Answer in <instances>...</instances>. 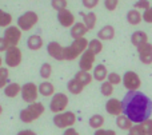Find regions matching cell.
Returning <instances> with one entry per match:
<instances>
[{
  "mask_svg": "<svg viewBox=\"0 0 152 135\" xmlns=\"http://www.w3.org/2000/svg\"><path fill=\"white\" fill-rule=\"evenodd\" d=\"M123 115L132 123H143L152 114V101L140 91H128L121 101Z\"/></svg>",
  "mask_w": 152,
  "mask_h": 135,
  "instance_id": "1",
  "label": "cell"
},
{
  "mask_svg": "<svg viewBox=\"0 0 152 135\" xmlns=\"http://www.w3.org/2000/svg\"><path fill=\"white\" fill-rule=\"evenodd\" d=\"M45 109H44V104L39 103V102H35V103H31L23 109L19 114V118L23 123H32L35 122L36 119H39L43 114H44Z\"/></svg>",
  "mask_w": 152,
  "mask_h": 135,
  "instance_id": "2",
  "label": "cell"
},
{
  "mask_svg": "<svg viewBox=\"0 0 152 135\" xmlns=\"http://www.w3.org/2000/svg\"><path fill=\"white\" fill-rule=\"evenodd\" d=\"M88 48V39L86 37H80V39H75L72 44L64 47V59L66 60H75L76 58L83 55L84 51Z\"/></svg>",
  "mask_w": 152,
  "mask_h": 135,
  "instance_id": "3",
  "label": "cell"
},
{
  "mask_svg": "<svg viewBox=\"0 0 152 135\" xmlns=\"http://www.w3.org/2000/svg\"><path fill=\"white\" fill-rule=\"evenodd\" d=\"M76 122V115L72 111H64L60 114H56L53 117V125L58 128H69L75 125Z\"/></svg>",
  "mask_w": 152,
  "mask_h": 135,
  "instance_id": "4",
  "label": "cell"
},
{
  "mask_svg": "<svg viewBox=\"0 0 152 135\" xmlns=\"http://www.w3.org/2000/svg\"><path fill=\"white\" fill-rule=\"evenodd\" d=\"M39 21V16L34 11H27L18 18V27L21 31H29Z\"/></svg>",
  "mask_w": 152,
  "mask_h": 135,
  "instance_id": "5",
  "label": "cell"
},
{
  "mask_svg": "<svg viewBox=\"0 0 152 135\" xmlns=\"http://www.w3.org/2000/svg\"><path fill=\"white\" fill-rule=\"evenodd\" d=\"M23 59V54H21L19 47H8V50L5 51L4 55V63L7 64V67L10 68H15L21 63Z\"/></svg>",
  "mask_w": 152,
  "mask_h": 135,
  "instance_id": "6",
  "label": "cell"
},
{
  "mask_svg": "<svg viewBox=\"0 0 152 135\" xmlns=\"http://www.w3.org/2000/svg\"><path fill=\"white\" fill-rule=\"evenodd\" d=\"M21 99H23L26 103L31 104V103H35L39 96V87H37L35 83H26V84L21 86Z\"/></svg>",
  "mask_w": 152,
  "mask_h": 135,
  "instance_id": "7",
  "label": "cell"
},
{
  "mask_svg": "<svg viewBox=\"0 0 152 135\" xmlns=\"http://www.w3.org/2000/svg\"><path fill=\"white\" fill-rule=\"evenodd\" d=\"M68 96L63 92H58L52 96L50 103V109L53 114H60V112H64V110L68 106Z\"/></svg>",
  "mask_w": 152,
  "mask_h": 135,
  "instance_id": "8",
  "label": "cell"
},
{
  "mask_svg": "<svg viewBox=\"0 0 152 135\" xmlns=\"http://www.w3.org/2000/svg\"><path fill=\"white\" fill-rule=\"evenodd\" d=\"M3 37L7 42L8 47H18L19 42L21 39V29L18 26H10L4 29Z\"/></svg>",
  "mask_w": 152,
  "mask_h": 135,
  "instance_id": "9",
  "label": "cell"
},
{
  "mask_svg": "<svg viewBox=\"0 0 152 135\" xmlns=\"http://www.w3.org/2000/svg\"><path fill=\"white\" fill-rule=\"evenodd\" d=\"M123 84L128 91H137L142 86V80H140L139 75L134 71H127L123 75Z\"/></svg>",
  "mask_w": 152,
  "mask_h": 135,
  "instance_id": "10",
  "label": "cell"
},
{
  "mask_svg": "<svg viewBox=\"0 0 152 135\" xmlns=\"http://www.w3.org/2000/svg\"><path fill=\"white\" fill-rule=\"evenodd\" d=\"M95 56L96 55H94L88 48H87V51H84L83 55L79 59V68H80V71H84V72L91 71L95 63Z\"/></svg>",
  "mask_w": 152,
  "mask_h": 135,
  "instance_id": "11",
  "label": "cell"
},
{
  "mask_svg": "<svg viewBox=\"0 0 152 135\" xmlns=\"http://www.w3.org/2000/svg\"><path fill=\"white\" fill-rule=\"evenodd\" d=\"M47 52L51 58L56 59V60H66L64 59V47L58 42H50L47 45Z\"/></svg>",
  "mask_w": 152,
  "mask_h": 135,
  "instance_id": "12",
  "label": "cell"
},
{
  "mask_svg": "<svg viewBox=\"0 0 152 135\" xmlns=\"http://www.w3.org/2000/svg\"><path fill=\"white\" fill-rule=\"evenodd\" d=\"M58 21L66 28H71L75 24V16L68 8H64L58 12Z\"/></svg>",
  "mask_w": 152,
  "mask_h": 135,
  "instance_id": "13",
  "label": "cell"
},
{
  "mask_svg": "<svg viewBox=\"0 0 152 135\" xmlns=\"http://www.w3.org/2000/svg\"><path fill=\"white\" fill-rule=\"evenodd\" d=\"M137 54L139 59L143 64H151L152 63V44L151 43H144V44L137 47Z\"/></svg>",
  "mask_w": 152,
  "mask_h": 135,
  "instance_id": "14",
  "label": "cell"
},
{
  "mask_svg": "<svg viewBox=\"0 0 152 135\" xmlns=\"http://www.w3.org/2000/svg\"><path fill=\"white\" fill-rule=\"evenodd\" d=\"M105 111L110 115L118 118L119 115L123 114V107H121V102L116 98H111L108 99V102L105 103Z\"/></svg>",
  "mask_w": 152,
  "mask_h": 135,
  "instance_id": "15",
  "label": "cell"
},
{
  "mask_svg": "<svg viewBox=\"0 0 152 135\" xmlns=\"http://www.w3.org/2000/svg\"><path fill=\"white\" fill-rule=\"evenodd\" d=\"M88 32V29H87V27L84 26V23H75L74 26L71 27V36L72 39H80V37H86V34Z\"/></svg>",
  "mask_w": 152,
  "mask_h": 135,
  "instance_id": "16",
  "label": "cell"
},
{
  "mask_svg": "<svg viewBox=\"0 0 152 135\" xmlns=\"http://www.w3.org/2000/svg\"><path fill=\"white\" fill-rule=\"evenodd\" d=\"M108 74H110V72H108L107 67H105L104 64H97L94 70V75H92V78H94L95 80H97V82H105Z\"/></svg>",
  "mask_w": 152,
  "mask_h": 135,
  "instance_id": "17",
  "label": "cell"
},
{
  "mask_svg": "<svg viewBox=\"0 0 152 135\" xmlns=\"http://www.w3.org/2000/svg\"><path fill=\"white\" fill-rule=\"evenodd\" d=\"M131 43L137 48L139 45L148 43V35L144 31H135L131 36Z\"/></svg>",
  "mask_w": 152,
  "mask_h": 135,
  "instance_id": "18",
  "label": "cell"
},
{
  "mask_svg": "<svg viewBox=\"0 0 152 135\" xmlns=\"http://www.w3.org/2000/svg\"><path fill=\"white\" fill-rule=\"evenodd\" d=\"M113 37H115V28L112 26H104L97 32L99 40H112Z\"/></svg>",
  "mask_w": 152,
  "mask_h": 135,
  "instance_id": "19",
  "label": "cell"
},
{
  "mask_svg": "<svg viewBox=\"0 0 152 135\" xmlns=\"http://www.w3.org/2000/svg\"><path fill=\"white\" fill-rule=\"evenodd\" d=\"M142 20H143V15L140 13V11L132 8V10H129L127 12V21L131 26H137V24L142 23Z\"/></svg>",
  "mask_w": 152,
  "mask_h": 135,
  "instance_id": "20",
  "label": "cell"
},
{
  "mask_svg": "<svg viewBox=\"0 0 152 135\" xmlns=\"http://www.w3.org/2000/svg\"><path fill=\"white\" fill-rule=\"evenodd\" d=\"M21 92V86L19 83H8L4 88V95L8 98H16Z\"/></svg>",
  "mask_w": 152,
  "mask_h": 135,
  "instance_id": "21",
  "label": "cell"
},
{
  "mask_svg": "<svg viewBox=\"0 0 152 135\" xmlns=\"http://www.w3.org/2000/svg\"><path fill=\"white\" fill-rule=\"evenodd\" d=\"M96 21H97V16H96V13L95 12L89 11L88 13H83V23H84V26L87 27L88 31H91V29L95 28Z\"/></svg>",
  "mask_w": 152,
  "mask_h": 135,
  "instance_id": "22",
  "label": "cell"
},
{
  "mask_svg": "<svg viewBox=\"0 0 152 135\" xmlns=\"http://www.w3.org/2000/svg\"><path fill=\"white\" fill-rule=\"evenodd\" d=\"M27 47L31 51H37L43 47V39L39 35H31L27 40Z\"/></svg>",
  "mask_w": 152,
  "mask_h": 135,
  "instance_id": "23",
  "label": "cell"
},
{
  "mask_svg": "<svg viewBox=\"0 0 152 135\" xmlns=\"http://www.w3.org/2000/svg\"><path fill=\"white\" fill-rule=\"evenodd\" d=\"M39 94H42L43 96H53L55 95V87L51 82L48 80H44L43 83H40L39 86Z\"/></svg>",
  "mask_w": 152,
  "mask_h": 135,
  "instance_id": "24",
  "label": "cell"
},
{
  "mask_svg": "<svg viewBox=\"0 0 152 135\" xmlns=\"http://www.w3.org/2000/svg\"><path fill=\"white\" fill-rule=\"evenodd\" d=\"M83 88H84V86L81 84V83H79L75 78L69 79L68 83H67V90H68L71 94H74V95H79V94H81Z\"/></svg>",
  "mask_w": 152,
  "mask_h": 135,
  "instance_id": "25",
  "label": "cell"
},
{
  "mask_svg": "<svg viewBox=\"0 0 152 135\" xmlns=\"http://www.w3.org/2000/svg\"><path fill=\"white\" fill-rule=\"evenodd\" d=\"M116 126H118L120 130L129 131L132 128V122L126 117V115H119V117L116 118Z\"/></svg>",
  "mask_w": 152,
  "mask_h": 135,
  "instance_id": "26",
  "label": "cell"
},
{
  "mask_svg": "<svg viewBox=\"0 0 152 135\" xmlns=\"http://www.w3.org/2000/svg\"><path fill=\"white\" fill-rule=\"evenodd\" d=\"M74 78H75L76 80H77L79 83H81V84H83L84 87H86V86H88L89 83L92 82V79H94V78H92V75L89 74V72H84V71H79V72H76Z\"/></svg>",
  "mask_w": 152,
  "mask_h": 135,
  "instance_id": "27",
  "label": "cell"
},
{
  "mask_svg": "<svg viewBox=\"0 0 152 135\" xmlns=\"http://www.w3.org/2000/svg\"><path fill=\"white\" fill-rule=\"evenodd\" d=\"M88 125L91 126L92 128H95V130H100V128L103 127V125H104V117L99 115V114L92 115L88 120Z\"/></svg>",
  "mask_w": 152,
  "mask_h": 135,
  "instance_id": "28",
  "label": "cell"
},
{
  "mask_svg": "<svg viewBox=\"0 0 152 135\" xmlns=\"http://www.w3.org/2000/svg\"><path fill=\"white\" fill-rule=\"evenodd\" d=\"M88 50L91 51L94 55H99V54L103 51L102 40H99V39H92V40H89V42H88Z\"/></svg>",
  "mask_w": 152,
  "mask_h": 135,
  "instance_id": "29",
  "label": "cell"
},
{
  "mask_svg": "<svg viewBox=\"0 0 152 135\" xmlns=\"http://www.w3.org/2000/svg\"><path fill=\"white\" fill-rule=\"evenodd\" d=\"M39 74L44 80H48L51 78V75H52V66L50 63H43L42 67H40Z\"/></svg>",
  "mask_w": 152,
  "mask_h": 135,
  "instance_id": "30",
  "label": "cell"
},
{
  "mask_svg": "<svg viewBox=\"0 0 152 135\" xmlns=\"http://www.w3.org/2000/svg\"><path fill=\"white\" fill-rule=\"evenodd\" d=\"M11 23H12V16L11 13L5 12V11L0 10V27H10Z\"/></svg>",
  "mask_w": 152,
  "mask_h": 135,
  "instance_id": "31",
  "label": "cell"
},
{
  "mask_svg": "<svg viewBox=\"0 0 152 135\" xmlns=\"http://www.w3.org/2000/svg\"><path fill=\"white\" fill-rule=\"evenodd\" d=\"M8 79H10V72H8L7 67H1L0 68V88H5L8 84Z\"/></svg>",
  "mask_w": 152,
  "mask_h": 135,
  "instance_id": "32",
  "label": "cell"
},
{
  "mask_svg": "<svg viewBox=\"0 0 152 135\" xmlns=\"http://www.w3.org/2000/svg\"><path fill=\"white\" fill-rule=\"evenodd\" d=\"M100 92H102V95L104 96H111L113 94V86L111 84L110 82H103L102 84H100Z\"/></svg>",
  "mask_w": 152,
  "mask_h": 135,
  "instance_id": "33",
  "label": "cell"
},
{
  "mask_svg": "<svg viewBox=\"0 0 152 135\" xmlns=\"http://www.w3.org/2000/svg\"><path fill=\"white\" fill-rule=\"evenodd\" d=\"M107 82H110L112 86H116V84H120L123 82V78L118 74V72H110L107 76Z\"/></svg>",
  "mask_w": 152,
  "mask_h": 135,
  "instance_id": "34",
  "label": "cell"
},
{
  "mask_svg": "<svg viewBox=\"0 0 152 135\" xmlns=\"http://www.w3.org/2000/svg\"><path fill=\"white\" fill-rule=\"evenodd\" d=\"M150 7H151L150 0H137V1L134 4V8L135 10H137V11H140V10L147 11Z\"/></svg>",
  "mask_w": 152,
  "mask_h": 135,
  "instance_id": "35",
  "label": "cell"
},
{
  "mask_svg": "<svg viewBox=\"0 0 152 135\" xmlns=\"http://www.w3.org/2000/svg\"><path fill=\"white\" fill-rule=\"evenodd\" d=\"M51 5H52L53 10L59 12V11L67 8V0H52V1H51Z\"/></svg>",
  "mask_w": 152,
  "mask_h": 135,
  "instance_id": "36",
  "label": "cell"
},
{
  "mask_svg": "<svg viewBox=\"0 0 152 135\" xmlns=\"http://www.w3.org/2000/svg\"><path fill=\"white\" fill-rule=\"evenodd\" d=\"M118 4H119V0H104V7L107 8L110 12L115 11L118 8Z\"/></svg>",
  "mask_w": 152,
  "mask_h": 135,
  "instance_id": "37",
  "label": "cell"
},
{
  "mask_svg": "<svg viewBox=\"0 0 152 135\" xmlns=\"http://www.w3.org/2000/svg\"><path fill=\"white\" fill-rule=\"evenodd\" d=\"M129 135H147V133L142 127V125H139V126H132V128L129 130Z\"/></svg>",
  "mask_w": 152,
  "mask_h": 135,
  "instance_id": "38",
  "label": "cell"
},
{
  "mask_svg": "<svg viewBox=\"0 0 152 135\" xmlns=\"http://www.w3.org/2000/svg\"><path fill=\"white\" fill-rule=\"evenodd\" d=\"M99 1H100V0H81L83 5L86 8H88V10H94V8L99 4Z\"/></svg>",
  "mask_w": 152,
  "mask_h": 135,
  "instance_id": "39",
  "label": "cell"
},
{
  "mask_svg": "<svg viewBox=\"0 0 152 135\" xmlns=\"http://www.w3.org/2000/svg\"><path fill=\"white\" fill-rule=\"evenodd\" d=\"M142 125V127L144 128V131L147 133V135H150L152 133V119H147L145 122L140 123Z\"/></svg>",
  "mask_w": 152,
  "mask_h": 135,
  "instance_id": "40",
  "label": "cell"
},
{
  "mask_svg": "<svg viewBox=\"0 0 152 135\" xmlns=\"http://www.w3.org/2000/svg\"><path fill=\"white\" fill-rule=\"evenodd\" d=\"M143 20L145 21V23H152V7H150L147 11H144L143 12Z\"/></svg>",
  "mask_w": 152,
  "mask_h": 135,
  "instance_id": "41",
  "label": "cell"
},
{
  "mask_svg": "<svg viewBox=\"0 0 152 135\" xmlns=\"http://www.w3.org/2000/svg\"><path fill=\"white\" fill-rule=\"evenodd\" d=\"M94 135H116V133L113 130H104V128H100V130H96Z\"/></svg>",
  "mask_w": 152,
  "mask_h": 135,
  "instance_id": "42",
  "label": "cell"
},
{
  "mask_svg": "<svg viewBox=\"0 0 152 135\" xmlns=\"http://www.w3.org/2000/svg\"><path fill=\"white\" fill-rule=\"evenodd\" d=\"M8 50V44L4 40V37H0V52H5Z\"/></svg>",
  "mask_w": 152,
  "mask_h": 135,
  "instance_id": "43",
  "label": "cell"
},
{
  "mask_svg": "<svg viewBox=\"0 0 152 135\" xmlns=\"http://www.w3.org/2000/svg\"><path fill=\"white\" fill-rule=\"evenodd\" d=\"M63 135H80V134H79L74 127H69V128H66V130H64Z\"/></svg>",
  "mask_w": 152,
  "mask_h": 135,
  "instance_id": "44",
  "label": "cell"
},
{
  "mask_svg": "<svg viewBox=\"0 0 152 135\" xmlns=\"http://www.w3.org/2000/svg\"><path fill=\"white\" fill-rule=\"evenodd\" d=\"M16 135H37V134L32 130H21V131H19Z\"/></svg>",
  "mask_w": 152,
  "mask_h": 135,
  "instance_id": "45",
  "label": "cell"
},
{
  "mask_svg": "<svg viewBox=\"0 0 152 135\" xmlns=\"http://www.w3.org/2000/svg\"><path fill=\"white\" fill-rule=\"evenodd\" d=\"M1 64H3V59H1V56H0V68H1Z\"/></svg>",
  "mask_w": 152,
  "mask_h": 135,
  "instance_id": "46",
  "label": "cell"
},
{
  "mask_svg": "<svg viewBox=\"0 0 152 135\" xmlns=\"http://www.w3.org/2000/svg\"><path fill=\"white\" fill-rule=\"evenodd\" d=\"M1 112H3V107H1V104H0V115H1Z\"/></svg>",
  "mask_w": 152,
  "mask_h": 135,
  "instance_id": "47",
  "label": "cell"
},
{
  "mask_svg": "<svg viewBox=\"0 0 152 135\" xmlns=\"http://www.w3.org/2000/svg\"><path fill=\"white\" fill-rule=\"evenodd\" d=\"M150 135H152V133H151V134H150Z\"/></svg>",
  "mask_w": 152,
  "mask_h": 135,
  "instance_id": "48",
  "label": "cell"
},
{
  "mask_svg": "<svg viewBox=\"0 0 152 135\" xmlns=\"http://www.w3.org/2000/svg\"><path fill=\"white\" fill-rule=\"evenodd\" d=\"M128 135H129V134H128Z\"/></svg>",
  "mask_w": 152,
  "mask_h": 135,
  "instance_id": "49",
  "label": "cell"
}]
</instances>
